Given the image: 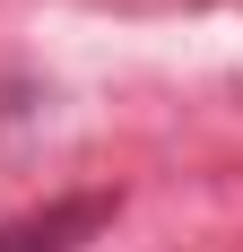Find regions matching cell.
Segmentation results:
<instances>
[{"label":"cell","instance_id":"1","mask_svg":"<svg viewBox=\"0 0 243 252\" xmlns=\"http://www.w3.org/2000/svg\"><path fill=\"white\" fill-rule=\"evenodd\" d=\"M113 191H70V200H52V209H26V218H9L0 226V252H78V244H96L104 226H113Z\"/></svg>","mask_w":243,"mask_h":252}]
</instances>
